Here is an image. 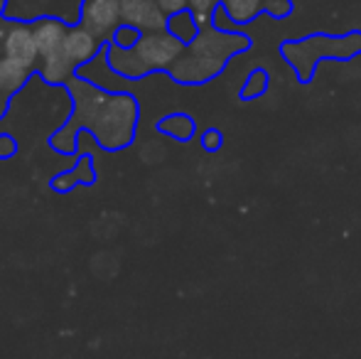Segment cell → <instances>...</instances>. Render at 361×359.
Listing matches in <instances>:
<instances>
[{
    "instance_id": "obj_1",
    "label": "cell",
    "mask_w": 361,
    "mask_h": 359,
    "mask_svg": "<svg viewBox=\"0 0 361 359\" xmlns=\"http://www.w3.org/2000/svg\"><path fill=\"white\" fill-rule=\"evenodd\" d=\"M64 87L74 99V114L49 145L59 153H74L81 130H89L104 150H121L133 143L138 128V101L126 91H109L74 74Z\"/></svg>"
},
{
    "instance_id": "obj_16",
    "label": "cell",
    "mask_w": 361,
    "mask_h": 359,
    "mask_svg": "<svg viewBox=\"0 0 361 359\" xmlns=\"http://www.w3.org/2000/svg\"><path fill=\"white\" fill-rule=\"evenodd\" d=\"M219 5H221V0H190V10L195 13L200 28H207V25H212V20H214V13H216Z\"/></svg>"
},
{
    "instance_id": "obj_4",
    "label": "cell",
    "mask_w": 361,
    "mask_h": 359,
    "mask_svg": "<svg viewBox=\"0 0 361 359\" xmlns=\"http://www.w3.org/2000/svg\"><path fill=\"white\" fill-rule=\"evenodd\" d=\"M283 59L293 67L298 74L300 84H310L314 77V69L322 59H349L361 54V32H347V35H307L300 39H288L281 44Z\"/></svg>"
},
{
    "instance_id": "obj_22",
    "label": "cell",
    "mask_w": 361,
    "mask_h": 359,
    "mask_svg": "<svg viewBox=\"0 0 361 359\" xmlns=\"http://www.w3.org/2000/svg\"><path fill=\"white\" fill-rule=\"evenodd\" d=\"M5 5H8V0H0V20H3V15H5Z\"/></svg>"
},
{
    "instance_id": "obj_14",
    "label": "cell",
    "mask_w": 361,
    "mask_h": 359,
    "mask_svg": "<svg viewBox=\"0 0 361 359\" xmlns=\"http://www.w3.org/2000/svg\"><path fill=\"white\" fill-rule=\"evenodd\" d=\"M167 30H170L180 42L190 44L192 39L200 35L202 28H200V23H197V18H195L192 10H182V13L170 15V20H167Z\"/></svg>"
},
{
    "instance_id": "obj_17",
    "label": "cell",
    "mask_w": 361,
    "mask_h": 359,
    "mask_svg": "<svg viewBox=\"0 0 361 359\" xmlns=\"http://www.w3.org/2000/svg\"><path fill=\"white\" fill-rule=\"evenodd\" d=\"M140 30L130 28V25H121L118 30H116L114 39H111V44H116V47H123V49H130L135 47V42L140 39Z\"/></svg>"
},
{
    "instance_id": "obj_9",
    "label": "cell",
    "mask_w": 361,
    "mask_h": 359,
    "mask_svg": "<svg viewBox=\"0 0 361 359\" xmlns=\"http://www.w3.org/2000/svg\"><path fill=\"white\" fill-rule=\"evenodd\" d=\"M104 47L106 44L99 42L84 25H69L67 39H64V49H67V57L76 67V72H79L84 64H89L91 59H96V54H99Z\"/></svg>"
},
{
    "instance_id": "obj_15",
    "label": "cell",
    "mask_w": 361,
    "mask_h": 359,
    "mask_svg": "<svg viewBox=\"0 0 361 359\" xmlns=\"http://www.w3.org/2000/svg\"><path fill=\"white\" fill-rule=\"evenodd\" d=\"M268 84H271L268 72H263V69H253L241 87V99H261V96L268 91Z\"/></svg>"
},
{
    "instance_id": "obj_13",
    "label": "cell",
    "mask_w": 361,
    "mask_h": 359,
    "mask_svg": "<svg viewBox=\"0 0 361 359\" xmlns=\"http://www.w3.org/2000/svg\"><path fill=\"white\" fill-rule=\"evenodd\" d=\"M157 130H160L162 135H167V138L180 140V143H187V140H192V135H195L197 126H195V121H192V116L170 114V116H165L160 123H157Z\"/></svg>"
},
{
    "instance_id": "obj_12",
    "label": "cell",
    "mask_w": 361,
    "mask_h": 359,
    "mask_svg": "<svg viewBox=\"0 0 361 359\" xmlns=\"http://www.w3.org/2000/svg\"><path fill=\"white\" fill-rule=\"evenodd\" d=\"M91 185V182H96V170L94 165H91V158L86 155V158H81L79 163H76V168L67 170V173L57 175V178L52 180V190L57 192H67L72 190L74 185Z\"/></svg>"
},
{
    "instance_id": "obj_6",
    "label": "cell",
    "mask_w": 361,
    "mask_h": 359,
    "mask_svg": "<svg viewBox=\"0 0 361 359\" xmlns=\"http://www.w3.org/2000/svg\"><path fill=\"white\" fill-rule=\"evenodd\" d=\"M79 25H84L99 42L109 44L116 30L123 25L121 0H84L79 13Z\"/></svg>"
},
{
    "instance_id": "obj_2",
    "label": "cell",
    "mask_w": 361,
    "mask_h": 359,
    "mask_svg": "<svg viewBox=\"0 0 361 359\" xmlns=\"http://www.w3.org/2000/svg\"><path fill=\"white\" fill-rule=\"evenodd\" d=\"M251 47V37L243 35L241 30L228 32V30H219L216 25H207L200 30L195 39L187 44V49L182 52V57L172 64V69L167 74L172 77V82L185 84V87H200L212 79H216L219 74L226 69V64L231 62L236 54L246 52Z\"/></svg>"
},
{
    "instance_id": "obj_7",
    "label": "cell",
    "mask_w": 361,
    "mask_h": 359,
    "mask_svg": "<svg viewBox=\"0 0 361 359\" xmlns=\"http://www.w3.org/2000/svg\"><path fill=\"white\" fill-rule=\"evenodd\" d=\"M3 57L15 59V62L25 64V67H30V69L37 67L39 52H37V39H35L32 23L10 20L3 35Z\"/></svg>"
},
{
    "instance_id": "obj_19",
    "label": "cell",
    "mask_w": 361,
    "mask_h": 359,
    "mask_svg": "<svg viewBox=\"0 0 361 359\" xmlns=\"http://www.w3.org/2000/svg\"><path fill=\"white\" fill-rule=\"evenodd\" d=\"M18 153V140L8 133H0V160H8Z\"/></svg>"
},
{
    "instance_id": "obj_5",
    "label": "cell",
    "mask_w": 361,
    "mask_h": 359,
    "mask_svg": "<svg viewBox=\"0 0 361 359\" xmlns=\"http://www.w3.org/2000/svg\"><path fill=\"white\" fill-rule=\"evenodd\" d=\"M35 39H37V72L47 84L64 87L76 74V67L69 62L64 39H67L69 25L62 18H37L32 23Z\"/></svg>"
},
{
    "instance_id": "obj_8",
    "label": "cell",
    "mask_w": 361,
    "mask_h": 359,
    "mask_svg": "<svg viewBox=\"0 0 361 359\" xmlns=\"http://www.w3.org/2000/svg\"><path fill=\"white\" fill-rule=\"evenodd\" d=\"M123 25L140 30V32H157L167 30V15L162 13L157 0H121Z\"/></svg>"
},
{
    "instance_id": "obj_21",
    "label": "cell",
    "mask_w": 361,
    "mask_h": 359,
    "mask_svg": "<svg viewBox=\"0 0 361 359\" xmlns=\"http://www.w3.org/2000/svg\"><path fill=\"white\" fill-rule=\"evenodd\" d=\"M10 20H0V57H3V35H5V28H8Z\"/></svg>"
},
{
    "instance_id": "obj_10",
    "label": "cell",
    "mask_w": 361,
    "mask_h": 359,
    "mask_svg": "<svg viewBox=\"0 0 361 359\" xmlns=\"http://www.w3.org/2000/svg\"><path fill=\"white\" fill-rule=\"evenodd\" d=\"M32 72L35 69L25 67V64L15 62V59L0 57V118H3L5 111H8L13 96L27 84Z\"/></svg>"
},
{
    "instance_id": "obj_18",
    "label": "cell",
    "mask_w": 361,
    "mask_h": 359,
    "mask_svg": "<svg viewBox=\"0 0 361 359\" xmlns=\"http://www.w3.org/2000/svg\"><path fill=\"white\" fill-rule=\"evenodd\" d=\"M293 13V0H268L266 15L271 18H288Z\"/></svg>"
},
{
    "instance_id": "obj_11",
    "label": "cell",
    "mask_w": 361,
    "mask_h": 359,
    "mask_svg": "<svg viewBox=\"0 0 361 359\" xmlns=\"http://www.w3.org/2000/svg\"><path fill=\"white\" fill-rule=\"evenodd\" d=\"M266 5L268 0H221V8L226 10V15L238 30H241V25L253 23L258 15L266 13Z\"/></svg>"
},
{
    "instance_id": "obj_20",
    "label": "cell",
    "mask_w": 361,
    "mask_h": 359,
    "mask_svg": "<svg viewBox=\"0 0 361 359\" xmlns=\"http://www.w3.org/2000/svg\"><path fill=\"white\" fill-rule=\"evenodd\" d=\"M221 143H224V135L219 133L216 128L207 130V133L202 135V145H204L207 150H219V148H221Z\"/></svg>"
},
{
    "instance_id": "obj_3",
    "label": "cell",
    "mask_w": 361,
    "mask_h": 359,
    "mask_svg": "<svg viewBox=\"0 0 361 359\" xmlns=\"http://www.w3.org/2000/svg\"><path fill=\"white\" fill-rule=\"evenodd\" d=\"M187 49L185 42L175 37L170 30L143 32L135 47L123 49L116 44H106V62L111 72L121 79H143L152 72H170L172 64Z\"/></svg>"
}]
</instances>
